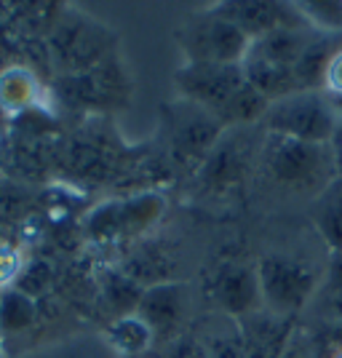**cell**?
Here are the masks:
<instances>
[{"label": "cell", "instance_id": "1", "mask_svg": "<svg viewBox=\"0 0 342 358\" xmlns=\"http://www.w3.org/2000/svg\"><path fill=\"white\" fill-rule=\"evenodd\" d=\"M257 169L283 193L321 195L337 179L329 145L297 142L289 136L265 134L257 152Z\"/></svg>", "mask_w": 342, "mask_h": 358}, {"label": "cell", "instance_id": "2", "mask_svg": "<svg viewBox=\"0 0 342 358\" xmlns=\"http://www.w3.org/2000/svg\"><path fill=\"white\" fill-rule=\"evenodd\" d=\"M257 281H259L262 308L278 315L297 318V313L311 308L321 286V275L305 257L273 252L257 259Z\"/></svg>", "mask_w": 342, "mask_h": 358}, {"label": "cell", "instance_id": "3", "mask_svg": "<svg viewBox=\"0 0 342 358\" xmlns=\"http://www.w3.org/2000/svg\"><path fill=\"white\" fill-rule=\"evenodd\" d=\"M166 214V195L158 190L104 201L86 217V236L94 243H136Z\"/></svg>", "mask_w": 342, "mask_h": 358}, {"label": "cell", "instance_id": "4", "mask_svg": "<svg viewBox=\"0 0 342 358\" xmlns=\"http://www.w3.org/2000/svg\"><path fill=\"white\" fill-rule=\"evenodd\" d=\"M48 57L62 75H80L115 57L118 38L110 27L83 14H67L48 35Z\"/></svg>", "mask_w": 342, "mask_h": 358}, {"label": "cell", "instance_id": "5", "mask_svg": "<svg viewBox=\"0 0 342 358\" xmlns=\"http://www.w3.org/2000/svg\"><path fill=\"white\" fill-rule=\"evenodd\" d=\"M225 131L227 129L208 110L193 102L179 99L164 107V145L169 164L177 169L195 174Z\"/></svg>", "mask_w": 342, "mask_h": 358}, {"label": "cell", "instance_id": "6", "mask_svg": "<svg viewBox=\"0 0 342 358\" xmlns=\"http://www.w3.org/2000/svg\"><path fill=\"white\" fill-rule=\"evenodd\" d=\"M265 134L289 136L311 145H329L337 126V113L329 105L324 91H297L278 102H270L259 123Z\"/></svg>", "mask_w": 342, "mask_h": 358}, {"label": "cell", "instance_id": "7", "mask_svg": "<svg viewBox=\"0 0 342 358\" xmlns=\"http://www.w3.org/2000/svg\"><path fill=\"white\" fill-rule=\"evenodd\" d=\"M187 64H241L249 51V38L227 19L204 8L174 32Z\"/></svg>", "mask_w": 342, "mask_h": 358}, {"label": "cell", "instance_id": "8", "mask_svg": "<svg viewBox=\"0 0 342 358\" xmlns=\"http://www.w3.org/2000/svg\"><path fill=\"white\" fill-rule=\"evenodd\" d=\"M257 152L259 145H254L246 129H227L195 171L198 190L208 195H227L241 190L249 171L257 166Z\"/></svg>", "mask_w": 342, "mask_h": 358}, {"label": "cell", "instance_id": "9", "mask_svg": "<svg viewBox=\"0 0 342 358\" xmlns=\"http://www.w3.org/2000/svg\"><path fill=\"white\" fill-rule=\"evenodd\" d=\"M59 96L64 105L78 107V110L126 107L131 99V78L118 57H110L86 73L62 75Z\"/></svg>", "mask_w": 342, "mask_h": 358}, {"label": "cell", "instance_id": "10", "mask_svg": "<svg viewBox=\"0 0 342 358\" xmlns=\"http://www.w3.org/2000/svg\"><path fill=\"white\" fill-rule=\"evenodd\" d=\"M179 99L208 110L214 118L243 86L246 78L241 64H182L174 70Z\"/></svg>", "mask_w": 342, "mask_h": 358}, {"label": "cell", "instance_id": "11", "mask_svg": "<svg viewBox=\"0 0 342 358\" xmlns=\"http://www.w3.org/2000/svg\"><path fill=\"white\" fill-rule=\"evenodd\" d=\"M208 302L227 318H243L262 308L259 281H257V265H246L241 259H222L206 275Z\"/></svg>", "mask_w": 342, "mask_h": 358}, {"label": "cell", "instance_id": "12", "mask_svg": "<svg viewBox=\"0 0 342 358\" xmlns=\"http://www.w3.org/2000/svg\"><path fill=\"white\" fill-rule=\"evenodd\" d=\"M206 8L238 27L249 41L283 27H308V22L297 11V3L289 0H222L208 3Z\"/></svg>", "mask_w": 342, "mask_h": 358}, {"label": "cell", "instance_id": "13", "mask_svg": "<svg viewBox=\"0 0 342 358\" xmlns=\"http://www.w3.org/2000/svg\"><path fill=\"white\" fill-rule=\"evenodd\" d=\"M299 329L297 318L278 315L259 308L254 313L238 318L241 343H243V356L246 358H281L286 345L292 343L294 331Z\"/></svg>", "mask_w": 342, "mask_h": 358}, {"label": "cell", "instance_id": "14", "mask_svg": "<svg viewBox=\"0 0 342 358\" xmlns=\"http://www.w3.org/2000/svg\"><path fill=\"white\" fill-rule=\"evenodd\" d=\"M187 297H185V286L177 281H166V284L148 286L139 297L136 315L152 329L155 343L169 340L171 334H177L179 324L185 318Z\"/></svg>", "mask_w": 342, "mask_h": 358}, {"label": "cell", "instance_id": "15", "mask_svg": "<svg viewBox=\"0 0 342 358\" xmlns=\"http://www.w3.org/2000/svg\"><path fill=\"white\" fill-rule=\"evenodd\" d=\"M174 257L166 249L161 241L155 238H142L131 243L129 254L123 257L120 262V273L126 278H131L136 286L148 289L155 284H166V281H174Z\"/></svg>", "mask_w": 342, "mask_h": 358}, {"label": "cell", "instance_id": "16", "mask_svg": "<svg viewBox=\"0 0 342 358\" xmlns=\"http://www.w3.org/2000/svg\"><path fill=\"white\" fill-rule=\"evenodd\" d=\"M241 70H243L246 83H249L257 94H262L268 102H278L283 96L297 94L299 91L297 78H294V70H292V67L262 57L259 51H254L252 45H249L246 57L241 62Z\"/></svg>", "mask_w": 342, "mask_h": 358}, {"label": "cell", "instance_id": "17", "mask_svg": "<svg viewBox=\"0 0 342 358\" xmlns=\"http://www.w3.org/2000/svg\"><path fill=\"white\" fill-rule=\"evenodd\" d=\"M43 83L27 64H8L0 70V113L22 115L41 105Z\"/></svg>", "mask_w": 342, "mask_h": 358}, {"label": "cell", "instance_id": "18", "mask_svg": "<svg viewBox=\"0 0 342 358\" xmlns=\"http://www.w3.org/2000/svg\"><path fill=\"white\" fill-rule=\"evenodd\" d=\"M340 48V35H324V32L313 35L311 43L305 45V51L299 54L297 64H294V78H297L299 91H324L329 62Z\"/></svg>", "mask_w": 342, "mask_h": 358}, {"label": "cell", "instance_id": "19", "mask_svg": "<svg viewBox=\"0 0 342 358\" xmlns=\"http://www.w3.org/2000/svg\"><path fill=\"white\" fill-rule=\"evenodd\" d=\"M315 233L332 254H342V179L337 177L321 195H315L311 209Z\"/></svg>", "mask_w": 342, "mask_h": 358}, {"label": "cell", "instance_id": "20", "mask_svg": "<svg viewBox=\"0 0 342 358\" xmlns=\"http://www.w3.org/2000/svg\"><path fill=\"white\" fill-rule=\"evenodd\" d=\"M104 337L123 358H145V353L155 345L152 329L136 313L113 318L104 329Z\"/></svg>", "mask_w": 342, "mask_h": 358}, {"label": "cell", "instance_id": "21", "mask_svg": "<svg viewBox=\"0 0 342 358\" xmlns=\"http://www.w3.org/2000/svg\"><path fill=\"white\" fill-rule=\"evenodd\" d=\"M311 308L321 315V321L342 327V254H332L321 275V286L313 297Z\"/></svg>", "mask_w": 342, "mask_h": 358}, {"label": "cell", "instance_id": "22", "mask_svg": "<svg viewBox=\"0 0 342 358\" xmlns=\"http://www.w3.org/2000/svg\"><path fill=\"white\" fill-rule=\"evenodd\" d=\"M35 318H38L35 299L14 289V286L0 292V337L27 331V329H32Z\"/></svg>", "mask_w": 342, "mask_h": 358}, {"label": "cell", "instance_id": "23", "mask_svg": "<svg viewBox=\"0 0 342 358\" xmlns=\"http://www.w3.org/2000/svg\"><path fill=\"white\" fill-rule=\"evenodd\" d=\"M297 11L315 32L324 35L342 32V0H297Z\"/></svg>", "mask_w": 342, "mask_h": 358}, {"label": "cell", "instance_id": "24", "mask_svg": "<svg viewBox=\"0 0 342 358\" xmlns=\"http://www.w3.org/2000/svg\"><path fill=\"white\" fill-rule=\"evenodd\" d=\"M54 281V270L48 268V262H32V265H24L19 281L14 284V289L24 292L27 297H38L41 292H45Z\"/></svg>", "mask_w": 342, "mask_h": 358}, {"label": "cell", "instance_id": "25", "mask_svg": "<svg viewBox=\"0 0 342 358\" xmlns=\"http://www.w3.org/2000/svg\"><path fill=\"white\" fill-rule=\"evenodd\" d=\"M22 270H24L22 252L11 243L0 241V289H11L19 281Z\"/></svg>", "mask_w": 342, "mask_h": 358}, {"label": "cell", "instance_id": "26", "mask_svg": "<svg viewBox=\"0 0 342 358\" xmlns=\"http://www.w3.org/2000/svg\"><path fill=\"white\" fill-rule=\"evenodd\" d=\"M281 358H321V356H318V350H315L313 337L299 327L297 331H294V337H292V343L286 345V350L281 353Z\"/></svg>", "mask_w": 342, "mask_h": 358}, {"label": "cell", "instance_id": "27", "mask_svg": "<svg viewBox=\"0 0 342 358\" xmlns=\"http://www.w3.org/2000/svg\"><path fill=\"white\" fill-rule=\"evenodd\" d=\"M324 94L327 96H342V48L332 57L324 78Z\"/></svg>", "mask_w": 342, "mask_h": 358}, {"label": "cell", "instance_id": "28", "mask_svg": "<svg viewBox=\"0 0 342 358\" xmlns=\"http://www.w3.org/2000/svg\"><path fill=\"white\" fill-rule=\"evenodd\" d=\"M329 150H332V158H334V169H337V177L342 179V118H337L334 134H332V139H329Z\"/></svg>", "mask_w": 342, "mask_h": 358}, {"label": "cell", "instance_id": "29", "mask_svg": "<svg viewBox=\"0 0 342 358\" xmlns=\"http://www.w3.org/2000/svg\"><path fill=\"white\" fill-rule=\"evenodd\" d=\"M329 105L337 113V118H342V96H329Z\"/></svg>", "mask_w": 342, "mask_h": 358}, {"label": "cell", "instance_id": "30", "mask_svg": "<svg viewBox=\"0 0 342 358\" xmlns=\"http://www.w3.org/2000/svg\"><path fill=\"white\" fill-rule=\"evenodd\" d=\"M329 358H342V345H340V348H337V350H334V353H332Z\"/></svg>", "mask_w": 342, "mask_h": 358}]
</instances>
